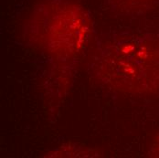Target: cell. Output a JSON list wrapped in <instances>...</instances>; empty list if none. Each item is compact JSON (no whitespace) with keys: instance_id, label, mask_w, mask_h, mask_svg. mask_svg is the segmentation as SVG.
I'll return each instance as SVG.
<instances>
[{"instance_id":"1","label":"cell","mask_w":159,"mask_h":158,"mask_svg":"<svg viewBox=\"0 0 159 158\" xmlns=\"http://www.w3.org/2000/svg\"><path fill=\"white\" fill-rule=\"evenodd\" d=\"M93 29L91 17L76 0H41L25 24V36L57 58L75 56Z\"/></svg>"},{"instance_id":"2","label":"cell","mask_w":159,"mask_h":158,"mask_svg":"<svg viewBox=\"0 0 159 158\" xmlns=\"http://www.w3.org/2000/svg\"><path fill=\"white\" fill-rule=\"evenodd\" d=\"M98 76L114 90L131 93H159V40L134 38L111 45L97 65Z\"/></svg>"},{"instance_id":"3","label":"cell","mask_w":159,"mask_h":158,"mask_svg":"<svg viewBox=\"0 0 159 158\" xmlns=\"http://www.w3.org/2000/svg\"><path fill=\"white\" fill-rule=\"evenodd\" d=\"M111 10L122 15L144 13L159 4V0H109Z\"/></svg>"},{"instance_id":"4","label":"cell","mask_w":159,"mask_h":158,"mask_svg":"<svg viewBox=\"0 0 159 158\" xmlns=\"http://www.w3.org/2000/svg\"><path fill=\"white\" fill-rule=\"evenodd\" d=\"M151 156L159 157V134L157 136L151 146Z\"/></svg>"}]
</instances>
